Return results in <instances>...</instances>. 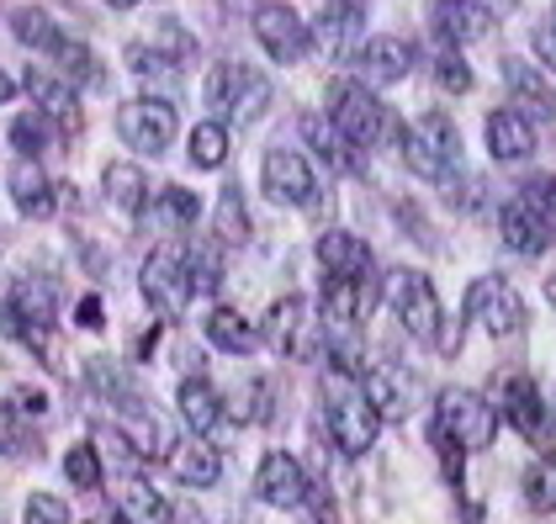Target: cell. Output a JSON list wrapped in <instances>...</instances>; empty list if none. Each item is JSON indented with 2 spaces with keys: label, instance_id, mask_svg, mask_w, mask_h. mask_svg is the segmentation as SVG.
<instances>
[{
  "label": "cell",
  "instance_id": "cell-1",
  "mask_svg": "<svg viewBox=\"0 0 556 524\" xmlns=\"http://www.w3.org/2000/svg\"><path fill=\"white\" fill-rule=\"evenodd\" d=\"M382 297H387V307L397 312V323H403L414 340L440 345V349H456V329H445V307H440V297H434V286H429L425 270H408V265L387 270L382 276Z\"/></svg>",
  "mask_w": 556,
  "mask_h": 524
},
{
  "label": "cell",
  "instance_id": "cell-2",
  "mask_svg": "<svg viewBox=\"0 0 556 524\" xmlns=\"http://www.w3.org/2000/svg\"><path fill=\"white\" fill-rule=\"evenodd\" d=\"M207 106L228 128H250L270 112V80L250 64H239V59H223L207 75Z\"/></svg>",
  "mask_w": 556,
  "mask_h": 524
},
{
  "label": "cell",
  "instance_id": "cell-3",
  "mask_svg": "<svg viewBox=\"0 0 556 524\" xmlns=\"http://www.w3.org/2000/svg\"><path fill=\"white\" fill-rule=\"evenodd\" d=\"M403 165L419 175V180H451L462 170V132L451 117L425 112L414 128L403 132Z\"/></svg>",
  "mask_w": 556,
  "mask_h": 524
},
{
  "label": "cell",
  "instance_id": "cell-4",
  "mask_svg": "<svg viewBox=\"0 0 556 524\" xmlns=\"http://www.w3.org/2000/svg\"><path fill=\"white\" fill-rule=\"evenodd\" d=\"M329 123H334L355 149L392 143V128H397V117L387 112L382 101L366 86H350V80H334V86H329Z\"/></svg>",
  "mask_w": 556,
  "mask_h": 524
},
{
  "label": "cell",
  "instance_id": "cell-5",
  "mask_svg": "<svg viewBox=\"0 0 556 524\" xmlns=\"http://www.w3.org/2000/svg\"><path fill=\"white\" fill-rule=\"evenodd\" d=\"M138 286H143V297L154 312H165V318H180L186 303H191V292H197V276H191V250H154L143 270H138Z\"/></svg>",
  "mask_w": 556,
  "mask_h": 524
},
{
  "label": "cell",
  "instance_id": "cell-6",
  "mask_svg": "<svg viewBox=\"0 0 556 524\" xmlns=\"http://www.w3.org/2000/svg\"><path fill=\"white\" fill-rule=\"evenodd\" d=\"M265 340L281 349L287 360H313V355L324 349L318 303H307V297H281V303L265 312Z\"/></svg>",
  "mask_w": 556,
  "mask_h": 524
},
{
  "label": "cell",
  "instance_id": "cell-7",
  "mask_svg": "<svg viewBox=\"0 0 556 524\" xmlns=\"http://www.w3.org/2000/svg\"><path fill=\"white\" fill-rule=\"evenodd\" d=\"M434 424L456 445H467V450H488L493 435H498V413L477 393H467V387H445L434 397Z\"/></svg>",
  "mask_w": 556,
  "mask_h": 524
},
{
  "label": "cell",
  "instance_id": "cell-8",
  "mask_svg": "<svg viewBox=\"0 0 556 524\" xmlns=\"http://www.w3.org/2000/svg\"><path fill=\"white\" fill-rule=\"evenodd\" d=\"M467 318L482 334L509 340V334L525 329V303H519V292H514L504 276H477L467 286Z\"/></svg>",
  "mask_w": 556,
  "mask_h": 524
},
{
  "label": "cell",
  "instance_id": "cell-9",
  "mask_svg": "<svg viewBox=\"0 0 556 524\" xmlns=\"http://www.w3.org/2000/svg\"><path fill=\"white\" fill-rule=\"evenodd\" d=\"M175 106L170 101H154V95H138L117 106V138L128 143L132 154H165L175 143Z\"/></svg>",
  "mask_w": 556,
  "mask_h": 524
},
{
  "label": "cell",
  "instance_id": "cell-10",
  "mask_svg": "<svg viewBox=\"0 0 556 524\" xmlns=\"http://www.w3.org/2000/svg\"><path fill=\"white\" fill-rule=\"evenodd\" d=\"M377 424H382V413L371 408L366 387H340L329 397V435L340 439L344 456H366L377 445Z\"/></svg>",
  "mask_w": 556,
  "mask_h": 524
},
{
  "label": "cell",
  "instance_id": "cell-11",
  "mask_svg": "<svg viewBox=\"0 0 556 524\" xmlns=\"http://www.w3.org/2000/svg\"><path fill=\"white\" fill-rule=\"evenodd\" d=\"M493 413H498V424L519 430L525 439L546 435V402L535 393V382L519 376V371H509V376L493 382Z\"/></svg>",
  "mask_w": 556,
  "mask_h": 524
},
{
  "label": "cell",
  "instance_id": "cell-12",
  "mask_svg": "<svg viewBox=\"0 0 556 524\" xmlns=\"http://www.w3.org/2000/svg\"><path fill=\"white\" fill-rule=\"evenodd\" d=\"M260 180H265V196L281 202V207H307L318 196V175H313V165L302 159L298 149H270Z\"/></svg>",
  "mask_w": 556,
  "mask_h": 524
},
{
  "label": "cell",
  "instance_id": "cell-13",
  "mask_svg": "<svg viewBox=\"0 0 556 524\" xmlns=\"http://www.w3.org/2000/svg\"><path fill=\"white\" fill-rule=\"evenodd\" d=\"M361 33H366V0H329L307 38H313V48L324 59H350L355 43H361Z\"/></svg>",
  "mask_w": 556,
  "mask_h": 524
},
{
  "label": "cell",
  "instance_id": "cell-14",
  "mask_svg": "<svg viewBox=\"0 0 556 524\" xmlns=\"http://www.w3.org/2000/svg\"><path fill=\"white\" fill-rule=\"evenodd\" d=\"M425 16L445 48L477 43V38L493 33V11H488L482 0H425Z\"/></svg>",
  "mask_w": 556,
  "mask_h": 524
},
{
  "label": "cell",
  "instance_id": "cell-15",
  "mask_svg": "<svg viewBox=\"0 0 556 524\" xmlns=\"http://www.w3.org/2000/svg\"><path fill=\"white\" fill-rule=\"evenodd\" d=\"M11 318H16L22 345H33L38 355H53L48 340H53L59 303H53V292H48V286H38V281H16V292H11Z\"/></svg>",
  "mask_w": 556,
  "mask_h": 524
},
{
  "label": "cell",
  "instance_id": "cell-16",
  "mask_svg": "<svg viewBox=\"0 0 556 524\" xmlns=\"http://www.w3.org/2000/svg\"><path fill=\"white\" fill-rule=\"evenodd\" d=\"M255 38L265 43V53L281 59V64H298L302 53H307V43H313L298 11H292V5H276V0L255 11Z\"/></svg>",
  "mask_w": 556,
  "mask_h": 524
},
{
  "label": "cell",
  "instance_id": "cell-17",
  "mask_svg": "<svg viewBox=\"0 0 556 524\" xmlns=\"http://www.w3.org/2000/svg\"><path fill=\"white\" fill-rule=\"evenodd\" d=\"M27 95L43 106V117H53L64 132H80L86 128V117H80V95H75V86L59 75V69H43V64H27Z\"/></svg>",
  "mask_w": 556,
  "mask_h": 524
},
{
  "label": "cell",
  "instance_id": "cell-18",
  "mask_svg": "<svg viewBox=\"0 0 556 524\" xmlns=\"http://www.w3.org/2000/svg\"><path fill=\"white\" fill-rule=\"evenodd\" d=\"M377 312V286H371V270L361 276H329L324 281V318H334L340 329H355Z\"/></svg>",
  "mask_w": 556,
  "mask_h": 524
},
{
  "label": "cell",
  "instance_id": "cell-19",
  "mask_svg": "<svg viewBox=\"0 0 556 524\" xmlns=\"http://www.w3.org/2000/svg\"><path fill=\"white\" fill-rule=\"evenodd\" d=\"M255 493L270 509H298L302 498H307V472L287 450H265L260 456V472H255Z\"/></svg>",
  "mask_w": 556,
  "mask_h": 524
},
{
  "label": "cell",
  "instance_id": "cell-20",
  "mask_svg": "<svg viewBox=\"0 0 556 524\" xmlns=\"http://www.w3.org/2000/svg\"><path fill=\"white\" fill-rule=\"evenodd\" d=\"M117 408H123V435L132 439V450H138L143 461H170L175 435H170V424H165V413L149 408V402H138V397L117 402Z\"/></svg>",
  "mask_w": 556,
  "mask_h": 524
},
{
  "label": "cell",
  "instance_id": "cell-21",
  "mask_svg": "<svg viewBox=\"0 0 556 524\" xmlns=\"http://www.w3.org/2000/svg\"><path fill=\"white\" fill-rule=\"evenodd\" d=\"M355 64H361V75L371 86H392V80H403L414 69V43H403V38H366L355 48Z\"/></svg>",
  "mask_w": 556,
  "mask_h": 524
},
{
  "label": "cell",
  "instance_id": "cell-22",
  "mask_svg": "<svg viewBox=\"0 0 556 524\" xmlns=\"http://www.w3.org/2000/svg\"><path fill=\"white\" fill-rule=\"evenodd\" d=\"M170 477L180 487H213L223 477V456H217V445L207 435H191L180 439L170 450Z\"/></svg>",
  "mask_w": 556,
  "mask_h": 524
},
{
  "label": "cell",
  "instance_id": "cell-23",
  "mask_svg": "<svg viewBox=\"0 0 556 524\" xmlns=\"http://www.w3.org/2000/svg\"><path fill=\"white\" fill-rule=\"evenodd\" d=\"M504 86H509L514 101H519V106H530L535 117H546V123L556 117V90H552V80L530 64V59H519V53L504 59Z\"/></svg>",
  "mask_w": 556,
  "mask_h": 524
},
{
  "label": "cell",
  "instance_id": "cell-24",
  "mask_svg": "<svg viewBox=\"0 0 556 524\" xmlns=\"http://www.w3.org/2000/svg\"><path fill=\"white\" fill-rule=\"evenodd\" d=\"M361 387H366L371 408H377L382 419H403V413L414 408V382H408L397 366H371V371H361Z\"/></svg>",
  "mask_w": 556,
  "mask_h": 524
},
{
  "label": "cell",
  "instance_id": "cell-25",
  "mask_svg": "<svg viewBox=\"0 0 556 524\" xmlns=\"http://www.w3.org/2000/svg\"><path fill=\"white\" fill-rule=\"evenodd\" d=\"M498 233H504V244H509L514 255H546V244H552L556 233L546 228V222L535 218L519 196H514L509 207L498 213Z\"/></svg>",
  "mask_w": 556,
  "mask_h": 524
},
{
  "label": "cell",
  "instance_id": "cell-26",
  "mask_svg": "<svg viewBox=\"0 0 556 524\" xmlns=\"http://www.w3.org/2000/svg\"><path fill=\"white\" fill-rule=\"evenodd\" d=\"M488 154L493 159H530L535 154V128L519 112H488Z\"/></svg>",
  "mask_w": 556,
  "mask_h": 524
},
{
  "label": "cell",
  "instance_id": "cell-27",
  "mask_svg": "<svg viewBox=\"0 0 556 524\" xmlns=\"http://www.w3.org/2000/svg\"><path fill=\"white\" fill-rule=\"evenodd\" d=\"M101 186H106L112 207H117V213H128V218H138V213H143V202H149V175L138 170V165H128V159H112V165L101 170Z\"/></svg>",
  "mask_w": 556,
  "mask_h": 524
},
{
  "label": "cell",
  "instance_id": "cell-28",
  "mask_svg": "<svg viewBox=\"0 0 556 524\" xmlns=\"http://www.w3.org/2000/svg\"><path fill=\"white\" fill-rule=\"evenodd\" d=\"M318 265H324V276H361V270H371V250L355 233L334 228L318 239Z\"/></svg>",
  "mask_w": 556,
  "mask_h": 524
},
{
  "label": "cell",
  "instance_id": "cell-29",
  "mask_svg": "<svg viewBox=\"0 0 556 524\" xmlns=\"http://www.w3.org/2000/svg\"><path fill=\"white\" fill-rule=\"evenodd\" d=\"M0 450L16 456V461H33V456L43 450V435H38V424L27 419L22 402H0Z\"/></svg>",
  "mask_w": 556,
  "mask_h": 524
},
{
  "label": "cell",
  "instance_id": "cell-30",
  "mask_svg": "<svg viewBox=\"0 0 556 524\" xmlns=\"http://www.w3.org/2000/svg\"><path fill=\"white\" fill-rule=\"evenodd\" d=\"M11 202H16L27 218H53V186H48V175L38 170L33 159L11 170Z\"/></svg>",
  "mask_w": 556,
  "mask_h": 524
},
{
  "label": "cell",
  "instance_id": "cell-31",
  "mask_svg": "<svg viewBox=\"0 0 556 524\" xmlns=\"http://www.w3.org/2000/svg\"><path fill=\"white\" fill-rule=\"evenodd\" d=\"M180 419L197 435L217 430L223 424V397H217V387H207V382H180Z\"/></svg>",
  "mask_w": 556,
  "mask_h": 524
},
{
  "label": "cell",
  "instance_id": "cell-32",
  "mask_svg": "<svg viewBox=\"0 0 556 524\" xmlns=\"http://www.w3.org/2000/svg\"><path fill=\"white\" fill-rule=\"evenodd\" d=\"M307 143H313V149H318V154H324V159H329L334 170H344V175H366V170H361V149H355V143H350V138H344V132L334 128V123L324 128L318 117H307Z\"/></svg>",
  "mask_w": 556,
  "mask_h": 524
},
{
  "label": "cell",
  "instance_id": "cell-33",
  "mask_svg": "<svg viewBox=\"0 0 556 524\" xmlns=\"http://www.w3.org/2000/svg\"><path fill=\"white\" fill-rule=\"evenodd\" d=\"M11 33L22 38V48H38V53H48V59H53V48L64 43L59 22H53L48 11H38V5H27V11H11Z\"/></svg>",
  "mask_w": 556,
  "mask_h": 524
},
{
  "label": "cell",
  "instance_id": "cell-34",
  "mask_svg": "<svg viewBox=\"0 0 556 524\" xmlns=\"http://www.w3.org/2000/svg\"><path fill=\"white\" fill-rule=\"evenodd\" d=\"M207 340H213L217 349H228V355H250V349L260 345L255 329H250L233 307H213V312H207Z\"/></svg>",
  "mask_w": 556,
  "mask_h": 524
},
{
  "label": "cell",
  "instance_id": "cell-35",
  "mask_svg": "<svg viewBox=\"0 0 556 524\" xmlns=\"http://www.w3.org/2000/svg\"><path fill=\"white\" fill-rule=\"evenodd\" d=\"M53 59H59V75H64L70 86H90V90L106 86V69L90 59L86 43H70V38H64V43L53 48Z\"/></svg>",
  "mask_w": 556,
  "mask_h": 524
},
{
  "label": "cell",
  "instance_id": "cell-36",
  "mask_svg": "<svg viewBox=\"0 0 556 524\" xmlns=\"http://www.w3.org/2000/svg\"><path fill=\"white\" fill-rule=\"evenodd\" d=\"M197 196L186 191V186H165L160 196H154V218H160V228H175V233H186V228H197Z\"/></svg>",
  "mask_w": 556,
  "mask_h": 524
},
{
  "label": "cell",
  "instance_id": "cell-37",
  "mask_svg": "<svg viewBox=\"0 0 556 524\" xmlns=\"http://www.w3.org/2000/svg\"><path fill=\"white\" fill-rule=\"evenodd\" d=\"M123 514L128 520H143V524H165V520H175V509L149 487L143 477H132L128 487H123Z\"/></svg>",
  "mask_w": 556,
  "mask_h": 524
},
{
  "label": "cell",
  "instance_id": "cell-38",
  "mask_svg": "<svg viewBox=\"0 0 556 524\" xmlns=\"http://www.w3.org/2000/svg\"><path fill=\"white\" fill-rule=\"evenodd\" d=\"M223 159H228V123H197L191 128V165L223 170Z\"/></svg>",
  "mask_w": 556,
  "mask_h": 524
},
{
  "label": "cell",
  "instance_id": "cell-39",
  "mask_svg": "<svg viewBox=\"0 0 556 524\" xmlns=\"http://www.w3.org/2000/svg\"><path fill=\"white\" fill-rule=\"evenodd\" d=\"M213 228H217L223 244H244V239H250V218H244V196H239V186H223Z\"/></svg>",
  "mask_w": 556,
  "mask_h": 524
},
{
  "label": "cell",
  "instance_id": "cell-40",
  "mask_svg": "<svg viewBox=\"0 0 556 524\" xmlns=\"http://www.w3.org/2000/svg\"><path fill=\"white\" fill-rule=\"evenodd\" d=\"M525 498H530L535 514H556V461L525 467Z\"/></svg>",
  "mask_w": 556,
  "mask_h": 524
},
{
  "label": "cell",
  "instance_id": "cell-41",
  "mask_svg": "<svg viewBox=\"0 0 556 524\" xmlns=\"http://www.w3.org/2000/svg\"><path fill=\"white\" fill-rule=\"evenodd\" d=\"M270 382L265 376H255V382H244L239 387V397H233V413H239V424H270Z\"/></svg>",
  "mask_w": 556,
  "mask_h": 524
},
{
  "label": "cell",
  "instance_id": "cell-42",
  "mask_svg": "<svg viewBox=\"0 0 556 524\" xmlns=\"http://www.w3.org/2000/svg\"><path fill=\"white\" fill-rule=\"evenodd\" d=\"M519 202H525V207H530V213L556 233V175H535V180H525V186H519Z\"/></svg>",
  "mask_w": 556,
  "mask_h": 524
},
{
  "label": "cell",
  "instance_id": "cell-43",
  "mask_svg": "<svg viewBox=\"0 0 556 524\" xmlns=\"http://www.w3.org/2000/svg\"><path fill=\"white\" fill-rule=\"evenodd\" d=\"M64 477L75 482L80 493H96V487H101V456H96V445H75V450L64 456Z\"/></svg>",
  "mask_w": 556,
  "mask_h": 524
},
{
  "label": "cell",
  "instance_id": "cell-44",
  "mask_svg": "<svg viewBox=\"0 0 556 524\" xmlns=\"http://www.w3.org/2000/svg\"><path fill=\"white\" fill-rule=\"evenodd\" d=\"M128 64L138 75H149V80H175V75H180V64H175L170 53H160V48H149V43H132Z\"/></svg>",
  "mask_w": 556,
  "mask_h": 524
},
{
  "label": "cell",
  "instance_id": "cell-45",
  "mask_svg": "<svg viewBox=\"0 0 556 524\" xmlns=\"http://www.w3.org/2000/svg\"><path fill=\"white\" fill-rule=\"evenodd\" d=\"M434 80L445 90H456V95H467L471 90V69H467V59L456 53V48H445L440 59H434Z\"/></svg>",
  "mask_w": 556,
  "mask_h": 524
},
{
  "label": "cell",
  "instance_id": "cell-46",
  "mask_svg": "<svg viewBox=\"0 0 556 524\" xmlns=\"http://www.w3.org/2000/svg\"><path fill=\"white\" fill-rule=\"evenodd\" d=\"M90 376H96V393H101V397H112V402H128V397H132L128 376H123V371H117L112 360H101V355L90 360Z\"/></svg>",
  "mask_w": 556,
  "mask_h": 524
},
{
  "label": "cell",
  "instance_id": "cell-47",
  "mask_svg": "<svg viewBox=\"0 0 556 524\" xmlns=\"http://www.w3.org/2000/svg\"><path fill=\"white\" fill-rule=\"evenodd\" d=\"M48 123H53V117H16V123H11V143H16L22 154H38L48 143V132H43Z\"/></svg>",
  "mask_w": 556,
  "mask_h": 524
},
{
  "label": "cell",
  "instance_id": "cell-48",
  "mask_svg": "<svg viewBox=\"0 0 556 524\" xmlns=\"http://www.w3.org/2000/svg\"><path fill=\"white\" fill-rule=\"evenodd\" d=\"M445 186V202L451 207H462V213H477L482 207V180H462V170L451 175V180H440Z\"/></svg>",
  "mask_w": 556,
  "mask_h": 524
},
{
  "label": "cell",
  "instance_id": "cell-49",
  "mask_svg": "<svg viewBox=\"0 0 556 524\" xmlns=\"http://www.w3.org/2000/svg\"><path fill=\"white\" fill-rule=\"evenodd\" d=\"M27 520L33 524H70L75 514H70V503H59V498H48V493H33V498H27Z\"/></svg>",
  "mask_w": 556,
  "mask_h": 524
},
{
  "label": "cell",
  "instance_id": "cell-50",
  "mask_svg": "<svg viewBox=\"0 0 556 524\" xmlns=\"http://www.w3.org/2000/svg\"><path fill=\"white\" fill-rule=\"evenodd\" d=\"M160 38H165V43H154V48H160V53H170L175 64H180V59L191 53V38H186V33H180L175 22H165V27H160Z\"/></svg>",
  "mask_w": 556,
  "mask_h": 524
},
{
  "label": "cell",
  "instance_id": "cell-51",
  "mask_svg": "<svg viewBox=\"0 0 556 524\" xmlns=\"http://www.w3.org/2000/svg\"><path fill=\"white\" fill-rule=\"evenodd\" d=\"M535 48H541V59H552V64H556V33H552V27L535 38Z\"/></svg>",
  "mask_w": 556,
  "mask_h": 524
},
{
  "label": "cell",
  "instance_id": "cell-52",
  "mask_svg": "<svg viewBox=\"0 0 556 524\" xmlns=\"http://www.w3.org/2000/svg\"><path fill=\"white\" fill-rule=\"evenodd\" d=\"M80 323H101V303H96V297L80 303Z\"/></svg>",
  "mask_w": 556,
  "mask_h": 524
},
{
  "label": "cell",
  "instance_id": "cell-53",
  "mask_svg": "<svg viewBox=\"0 0 556 524\" xmlns=\"http://www.w3.org/2000/svg\"><path fill=\"white\" fill-rule=\"evenodd\" d=\"M11 95H16V86H11V75H5V69H0V106H5V101H11Z\"/></svg>",
  "mask_w": 556,
  "mask_h": 524
},
{
  "label": "cell",
  "instance_id": "cell-54",
  "mask_svg": "<svg viewBox=\"0 0 556 524\" xmlns=\"http://www.w3.org/2000/svg\"><path fill=\"white\" fill-rule=\"evenodd\" d=\"M546 303L556 307V276H552V281H546Z\"/></svg>",
  "mask_w": 556,
  "mask_h": 524
},
{
  "label": "cell",
  "instance_id": "cell-55",
  "mask_svg": "<svg viewBox=\"0 0 556 524\" xmlns=\"http://www.w3.org/2000/svg\"><path fill=\"white\" fill-rule=\"evenodd\" d=\"M106 5H117V11H128V5H138V0H106Z\"/></svg>",
  "mask_w": 556,
  "mask_h": 524
},
{
  "label": "cell",
  "instance_id": "cell-56",
  "mask_svg": "<svg viewBox=\"0 0 556 524\" xmlns=\"http://www.w3.org/2000/svg\"><path fill=\"white\" fill-rule=\"evenodd\" d=\"M493 5H514V0H493Z\"/></svg>",
  "mask_w": 556,
  "mask_h": 524
},
{
  "label": "cell",
  "instance_id": "cell-57",
  "mask_svg": "<svg viewBox=\"0 0 556 524\" xmlns=\"http://www.w3.org/2000/svg\"><path fill=\"white\" fill-rule=\"evenodd\" d=\"M552 33H556V16H552Z\"/></svg>",
  "mask_w": 556,
  "mask_h": 524
}]
</instances>
